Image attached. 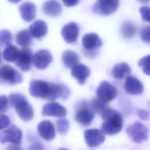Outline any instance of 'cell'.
<instances>
[{
	"label": "cell",
	"mask_w": 150,
	"mask_h": 150,
	"mask_svg": "<svg viewBox=\"0 0 150 150\" xmlns=\"http://www.w3.org/2000/svg\"><path fill=\"white\" fill-rule=\"evenodd\" d=\"M101 115L103 120L101 130L104 134L113 135L122 130L124 120L118 111L108 107L101 113Z\"/></svg>",
	"instance_id": "obj_1"
},
{
	"label": "cell",
	"mask_w": 150,
	"mask_h": 150,
	"mask_svg": "<svg viewBox=\"0 0 150 150\" xmlns=\"http://www.w3.org/2000/svg\"><path fill=\"white\" fill-rule=\"evenodd\" d=\"M8 103L10 106L15 108L17 114L22 120L29 121L33 118V108L23 95L12 93L8 97Z\"/></svg>",
	"instance_id": "obj_2"
},
{
	"label": "cell",
	"mask_w": 150,
	"mask_h": 150,
	"mask_svg": "<svg viewBox=\"0 0 150 150\" xmlns=\"http://www.w3.org/2000/svg\"><path fill=\"white\" fill-rule=\"evenodd\" d=\"M103 45L99 36L96 33L85 34L82 38V45L84 48V54L90 58L97 56V50Z\"/></svg>",
	"instance_id": "obj_3"
},
{
	"label": "cell",
	"mask_w": 150,
	"mask_h": 150,
	"mask_svg": "<svg viewBox=\"0 0 150 150\" xmlns=\"http://www.w3.org/2000/svg\"><path fill=\"white\" fill-rule=\"evenodd\" d=\"M76 121L83 125H91L94 118V112L91 109L89 103L86 100H81L76 104Z\"/></svg>",
	"instance_id": "obj_4"
},
{
	"label": "cell",
	"mask_w": 150,
	"mask_h": 150,
	"mask_svg": "<svg viewBox=\"0 0 150 150\" xmlns=\"http://www.w3.org/2000/svg\"><path fill=\"white\" fill-rule=\"evenodd\" d=\"M128 137L135 143L139 144L148 139L149 131L142 123L136 121L129 125L125 130Z\"/></svg>",
	"instance_id": "obj_5"
},
{
	"label": "cell",
	"mask_w": 150,
	"mask_h": 150,
	"mask_svg": "<svg viewBox=\"0 0 150 150\" xmlns=\"http://www.w3.org/2000/svg\"><path fill=\"white\" fill-rule=\"evenodd\" d=\"M22 74L9 65H4L0 67V83L14 85L22 81Z\"/></svg>",
	"instance_id": "obj_6"
},
{
	"label": "cell",
	"mask_w": 150,
	"mask_h": 150,
	"mask_svg": "<svg viewBox=\"0 0 150 150\" xmlns=\"http://www.w3.org/2000/svg\"><path fill=\"white\" fill-rule=\"evenodd\" d=\"M119 4L120 0H97L92 7V11L100 15H110L116 11Z\"/></svg>",
	"instance_id": "obj_7"
},
{
	"label": "cell",
	"mask_w": 150,
	"mask_h": 150,
	"mask_svg": "<svg viewBox=\"0 0 150 150\" xmlns=\"http://www.w3.org/2000/svg\"><path fill=\"white\" fill-rule=\"evenodd\" d=\"M22 138L21 130L14 125L0 132V143L2 144L10 142L13 145H19L21 143Z\"/></svg>",
	"instance_id": "obj_8"
},
{
	"label": "cell",
	"mask_w": 150,
	"mask_h": 150,
	"mask_svg": "<svg viewBox=\"0 0 150 150\" xmlns=\"http://www.w3.org/2000/svg\"><path fill=\"white\" fill-rule=\"evenodd\" d=\"M96 94L98 98L108 103L117 97L118 91L116 88L110 83L107 81H103L98 86Z\"/></svg>",
	"instance_id": "obj_9"
},
{
	"label": "cell",
	"mask_w": 150,
	"mask_h": 150,
	"mask_svg": "<svg viewBox=\"0 0 150 150\" xmlns=\"http://www.w3.org/2000/svg\"><path fill=\"white\" fill-rule=\"evenodd\" d=\"M50 82L42 80L33 79L29 85L30 94L36 98H41L46 100L49 91Z\"/></svg>",
	"instance_id": "obj_10"
},
{
	"label": "cell",
	"mask_w": 150,
	"mask_h": 150,
	"mask_svg": "<svg viewBox=\"0 0 150 150\" xmlns=\"http://www.w3.org/2000/svg\"><path fill=\"white\" fill-rule=\"evenodd\" d=\"M86 144L90 148H95L101 145L105 141L104 134L98 129H88L84 131Z\"/></svg>",
	"instance_id": "obj_11"
},
{
	"label": "cell",
	"mask_w": 150,
	"mask_h": 150,
	"mask_svg": "<svg viewBox=\"0 0 150 150\" xmlns=\"http://www.w3.org/2000/svg\"><path fill=\"white\" fill-rule=\"evenodd\" d=\"M32 59L33 54L32 51L27 47H23V49L19 50L15 63L21 70L27 71L31 68Z\"/></svg>",
	"instance_id": "obj_12"
},
{
	"label": "cell",
	"mask_w": 150,
	"mask_h": 150,
	"mask_svg": "<svg viewBox=\"0 0 150 150\" xmlns=\"http://www.w3.org/2000/svg\"><path fill=\"white\" fill-rule=\"evenodd\" d=\"M52 61V54L49 51L45 49L39 50L33 55L32 63L37 69H45L51 63Z\"/></svg>",
	"instance_id": "obj_13"
},
{
	"label": "cell",
	"mask_w": 150,
	"mask_h": 150,
	"mask_svg": "<svg viewBox=\"0 0 150 150\" xmlns=\"http://www.w3.org/2000/svg\"><path fill=\"white\" fill-rule=\"evenodd\" d=\"M67 114V110L64 107L58 103L52 102L46 104L43 107L42 115L43 116H52L63 118Z\"/></svg>",
	"instance_id": "obj_14"
},
{
	"label": "cell",
	"mask_w": 150,
	"mask_h": 150,
	"mask_svg": "<svg viewBox=\"0 0 150 150\" xmlns=\"http://www.w3.org/2000/svg\"><path fill=\"white\" fill-rule=\"evenodd\" d=\"M61 33L64 41L67 43H73L76 42L79 34L78 25L74 22H69L62 29Z\"/></svg>",
	"instance_id": "obj_15"
},
{
	"label": "cell",
	"mask_w": 150,
	"mask_h": 150,
	"mask_svg": "<svg viewBox=\"0 0 150 150\" xmlns=\"http://www.w3.org/2000/svg\"><path fill=\"white\" fill-rule=\"evenodd\" d=\"M39 135L43 139L50 141L53 139L56 135V130L53 124L49 120L40 122L37 127Z\"/></svg>",
	"instance_id": "obj_16"
},
{
	"label": "cell",
	"mask_w": 150,
	"mask_h": 150,
	"mask_svg": "<svg viewBox=\"0 0 150 150\" xmlns=\"http://www.w3.org/2000/svg\"><path fill=\"white\" fill-rule=\"evenodd\" d=\"M124 88L127 93L131 95H140L144 91V85L137 78L128 76L125 78Z\"/></svg>",
	"instance_id": "obj_17"
},
{
	"label": "cell",
	"mask_w": 150,
	"mask_h": 150,
	"mask_svg": "<svg viewBox=\"0 0 150 150\" xmlns=\"http://www.w3.org/2000/svg\"><path fill=\"white\" fill-rule=\"evenodd\" d=\"M90 69L83 64H77L71 67V74L75 78L79 84L83 85L90 76Z\"/></svg>",
	"instance_id": "obj_18"
},
{
	"label": "cell",
	"mask_w": 150,
	"mask_h": 150,
	"mask_svg": "<svg viewBox=\"0 0 150 150\" xmlns=\"http://www.w3.org/2000/svg\"><path fill=\"white\" fill-rule=\"evenodd\" d=\"M47 26L42 20H37L33 22L29 28V32L32 38L40 39L47 33Z\"/></svg>",
	"instance_id": "obj_19"
},
{
	"label": "cell",
	"mask_w": 150,
	"mask_h": 150,
	"mask_svg": "<svg viewBox=\"0 0 150 150\" xmlns=\"http://www.w3.org/2000/svg\"><path fill=\"white\" fill-rule=\"evenodd\" d=\"M21 16L26 22L32 21L36 17V6L30 2H25L19 6Z\"/></svg>",
	"instance_id": "obj_20"
},
{
	"label": "cell",
	"mask_w": 150,
	"mask_h": 150,
	"mask_svg": "<svg viewBox=\"0 0 150 150\" xmlns=\"http://www.w3.org/2000/svg\"><path fill=\"white\" fill-rule=\"evenodd\" d=\"M42 11L47 15L57 16L60 15L62 8L60 4L56 0H49L42 6Z\"/></svg>",
	"instance_id": "obj_21"
},
{
	"label": "cell",
	"mask_w": 150,
	"mask_h": 150,
	"mask_svg": "<svg viewBox=\"0 0 150 150\" xmlns=\"http://www.w3.org/2000/svg\"><path fill=\"white\" fill-rule=\"evenodd\" d=\"M131 73V69L129 65L125 62L116 64L112 69L111 74L116 79L121 80L126 78Z\"/></svg>",
	"instance_id": "obj_22"
},
{
	"label": "cell",
	"mask_w": 150,
	"mask_h": 150,
	"mask_svg": "<svg viewBox=\"0 0 150 150\" xmlns=\"http://www.w3.org/2000/svg\"><path fill=\"white\" fill-rule=\"evenodd\" d=\"M120 32L124 38L131 39L134 37L137 33V27L132 22L125 21L121 25Z\"/></svg>",
	"instance_id": "obj_23"
},
{
	"label": "cell",
	"mask_w": 150,
	"mask_h": 150,
	"mask_svg": "<svg viewBox=\"0 0 150 150\" xmlns=\"http://www.w3.org/2000/svg\"><path fill=\"white\" fill-rule=\"evenodd\" d=\"M63 63L67 68H71L79 63V57L76 52L71 50H67L62 54Z\"/></svg>",
	"instance_id": "obj_24"
},
{
	"label": "cell",
	"mask_w": 150,
	"mask_h": 150,
	"mask_svg": "<svg viewBox=\"0 0 150 150\" xmlns=\"http://www.w3.org/2000/svg\"><path fill=\"white\" fill-rule=\"evenodd\" d=\"M32 36L28 29H23L16 35L15 40L18 45L22 47H27L32 42Z\"/></svg>",
	"instance_id": "obj_25"
},
{
	"label": "cell",
	"mask_w": 150,
	"mask_h": 150,
	"mask_svg": "<svg viewBox=\"0 0 150 150\" xmlns=\"http://www.w3.org/2000/svg\"><path fill=\"white\" fill-rule=\"evenodd\" d=\"M19 49L13 45H8L5 46L3 53L4 59L9 62H15L17 59Z\"/></svg>",
	"instance_id": "obj_26"
},
{
	"label": "cell",
	"mask_w": 150,
	"mask_h": 150,
	"mask_svg": "<svg viewBox=\"0 0 150 150\" xmlns=\"http://www.w3.org/2000/svg\"><path fill=\"white\" fill-rule=\"evenodd\" d=\"M89 105L94 112L100 115H101V113L108 107L106 102L101 100L97 97L96 98H93L90 101Z\"/></svg>",
	"instance_id": "obj_27"
},
{
	"label": "cell",
	"mask_w": 150,
	"mask_h": 150,
	"mask_svg": "<svg viewBox=\"0 0 150 150\" xmlns=\"http://www.w3.org/2000/svg\"><path fill=\"white\" fill-rule=\"evenodd\" d=\"M12 41V35L10 31L2 29L0 30V47L6 46Z\"/></svg>",
	"instance_id": "obj_28"
},
{
	"label": "cell",
	"mask_w": 150,
	"mask_h": 150,
	"mask_svg": "<svg viewBox=\"0 0 150 150\" xmlns=\"http://www.w3.org/2000/svg\"><path fill=\"white\" fill-rule=\"evenodd\" d=\"M56 125L57 131L61 135L66 134L69 129V122L65 118H60V120H58L56 121Z\"/></svg>",
	"instance_id": "obj_29"
},
{
	"label": "cell",
	"mask_w": 150,
	"mask_h": 150,
	"mask_svg": "<svg viewBox=\"0 0 150 150\" xmlns=\"http://www.w3.org/2000/svg\"><path fill=\"white\" fill-rule=\"evenodd\" d=\"M138 66L141 67L143 72L147 76H149V54L142 57L138 63Z\"/></svg>",
	"instance_id": "obj_30"
},
{
	"label": "cell",
	"mask_w": 150,
	"mask_h": 150,
	"mask_svg": "<svg viewBox=\"0 0 150 150\" xmlns=\"http://www.w3.org/2000/svg\"><path fill=\"white\" fill-rule=\"evenodd\" d=\"M150 27L147 26L142 28L140 32V37L142 40L146 43L150 42Z\"/></svg>",
	"instance_id": "obj_31"
},
{
	"label": "cell",
	"mask_w": 150,
	"mask_h": 150,
	"mask_svg": "<svg viewBox=\"0 0 150 150\" xmlns=\"http://www.w3.org/2000/svg\"><path fill=\"white\" fill-rule=\"evenodd\" d=\"M139 13L141 15L142 19L147 22H149V8L148 6H144L139 8Z\"/></svg>",
	"instance_id": "obj_32"
},
{
	"label": "cell",
	"mask_w": 150,
	"mask_h": 150,
	"mask_svg": "<svg viewBox=\"0 0 150 150\" xmlns=\"http://www.w3.org/2000/svg\"><path fill=\"white\" fill-rule=\"evenodd\" d=\"M8 98L5 96H0V112H5L8 107Z\"/></svg>",
	"instance_id": "obj_33"
},
{
	"label": "cell",
	"mask_w": 150,
	"mask_h": 150,
	"mask_svg": "<svg viewBox=\"0 0 150 150\" xmlns=\"http://www.w3.org/2000/svg\"><path fill=\"white\" fill-rule=\"evenodd\" d=\"M11 121L8 116L0 114V130H2L8 127Z\"/></svg>",
	"instance_id": "obj_34"
},
{
	"label": "cell",
	"mask_w": 150,
	"mask_h": 150,
	"mask_svg": "<svg viewBox=\"0 0 150 150\" xmlns=\"http://www.w3.org/2000/svg\"><path fill=\"white\" fill-rule=\"evenodd\" d=\"M138 115L142 120H148L149 117V113L146 110L139 109L138 111Z\"/></svg>",
	"instance_id": "obj_35"
},
{
	"label": "cell",
	"mask_w": 150,
	"mask_h": 150,
	"mask_svg": "<svg viewBox=\"0 0 150 150\" xmlns=\"http://www.w3.org/2000/svg\"><path fill=\"white\" fill-rule=\"evenodd\" d=\"M62 1L66 6L71 7L76 5L79 3V0H62Z\"/></svg>",
	"instance_id": "obj_36"
},
{
	"label": "cell",
	"mask_w": 150,
	"mask_h": 150,
	"mask_svg": "<svg viewBox=\"0 0 150 150\" xmlns=\"http://www.w3.org/2000/svg\"><path fill=\"white\" fill-rule=\"evenodd\" d=\"M140 3L142 4H148L149 2V0H137Z\"/></svg>",
	"instance_id": "obj_37"
},
{
	"label": "cell",
	"mask_w": 150,
	"mask_h": 150,
	"mask_svg": "<svg viewBox=\"0 0 150 150\" xmlns=\"http://www.w3.org/2000/svg\"><path fill=\"white\" fill-rule=\"evenodd\" d=\"M10 2L13 3V4H17L18 2H19L21 0H8Z\"/></svg>",
	"instance_id": "obj_38"
},
{
	"label": "cell",
	"mask_w": 150,
	"mask_h": 150,
	"mask_svg": "<svg viewBox=\"0 0 150 150\" xmlns=\"http://www.w3.org/2000/svg\"><path fill=\"white\" fill-rule=\"evenodd\" d=\"M1 52H0V63H1Z\"/></svg>",
	"instance_id": "obj_39"
}]
</instances>
